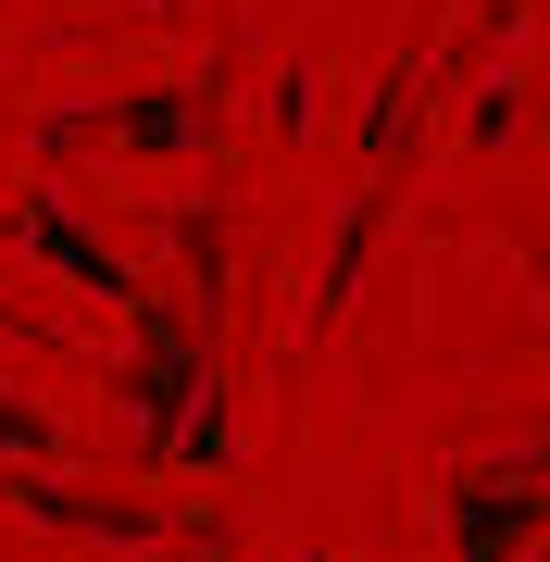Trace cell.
<instances>
[{
	"instance_id": "obj_1",
	"label": "cell",
	"mask_w": 550,
	"mask_h": 562,
	"mask_svg": "<svg viewBox=\"0 0 550 562\" xmlns=\"http://www.w3.org/2000/svg\"><path fill=\"white\" fill-rule=\"evenodd\" d=\"M550 538V450H501L450 487V562H513Z\"/></svg>"
},
{
	"instance_id": "obj_2",
	"label": "cell",
	"mask_w": 550,
	"mask_h": 562,
	"mask_svg": "<svg viewBox=\"0 0 550 562\" xmlns=\"http://www.w3.org/2000/svg\"><path fill=\"white\" fill-rule=\"evenodd\" d=\"M13 238H25V262H63V276H76L88 301H138V276H125V262H113L101 238H88V225L63 213V201H38V213L13 225Z\"/></svg>"
},
{
	"instance_id": "obj_3",
	"label": "cell",
	"mask_w": 550,
	"mask_h": 562,
	"mask_svg": "<svg viewBox=\"0 0 550 562\" xmlns=\"http://www.w3.org/2000/svg\"><path fill=\"white\" fill-rule=\"evenodd\" d=\"M0 450H13V462H50V450H63V425H50L38 401H13V387H0Z\"/></svg>"
},
{
	"instance_id": "obj_4",
	"label": "cell",
	"mask_w": 550,
	"mask_h": 562,
	"mask_svg": "<svg viewBox=\"0 0 550 562\" xmlns=\"http://www.w3.org/2000/svg\"><path fill=\"white\" fill-rule=\"evenodd\" d=\"M301 562H326V550H301Z\"/></svg>"
},
{
	"instance_id": "obj_5",
	"label": "cell",
	"mask_w": 550,
	"mask_h": 562,
	"mask_svg": "<svg viewBox=\"0 0 550 562\" xmlns=\"http://www.w3.org/2000/svg\"><path fill=\"white\" fill-rule=\"evenodd\" d=\"M538 562H550V538H538Z\"/></svg>"
}]
</instances>
